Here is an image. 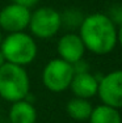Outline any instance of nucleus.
<instances>
[{
  "label": "nucleus",
  "instance_id": "1",
  "mask_svg": "<svg viewBox=\"0 0 122 123\" xmlns=\"http://www.w3.org/2000/svg\"><path fill=\"white\" fill-rule=\"evenodd\" d=\"M79 37L85 49L93 54L105 55L113 51L117 45V25L106 14L93 13L81 21Z\"/></svg>",
  "mask_w": 122,
  "mask_h": 123
},
{
  "label": "nucleus",
  "instance_id": "2",
  "mask_svg": "<svg viewBox=\"0 0 122 123\" xmlns=\"http://www.w3.org/2000/svg\"><path fill=\"white\" fill-rule=\"evenodd\" d=\"M0 51L3 52L8 63L24 67L36 59L37 43L29 34L24 31L9 33L5 38H3Z\"/></svg>",
  "mask_w": 122,
  "mask_h": 123
},
{
  "label": "nucleus",
  "instance_id": "3",
  "mask_svg": "<svg viewBox=\"0 0 122 123\" xmlns=\"http://www.w3.org/2000/svg\"><path fill=\"white\" fill-rule=\"evenodd\" d=\"M29 76L24 67L5 63L0 67V96L9 102L24 99L29 93Z\"/></svg>",
  "mask_w": 122,
  "mask_h": 123
},
{
  "label": "nucleus",
  "instance_id": "4",
  "mask_svg": "<svg viewBox=\"0 0 122 123\" xmlns=\"http://www.w3.org/2000/svg\"><path fill=\"white\" fill-rule=\"evenodd\" d=\"M74 77L72 64L64 62L60 58L51 59L45 66L42 72L43 85L51 92H63L70 88L71 80Z\"/></svg>",
  "mask_w": 122,
  "mask_h": 123
},
{
  "label": "nucleus",
  "instance_id": "5",
  "mask_svg": "<svg viewBox=\"0 0 122 123\" xmlns=\"http://www.w3.org/2000/svg\"><path fill=\"white\" fill-rule=\"evenodd\" d=\"M60 14L54 8L43 7L37 9L34 13L30 14L29 28L32 33L38 38H51L58 33L62 18Z\"/></svg>",
  "mask_w": 122,
  "mask_h": 123
},
{
  "label": "nucleus",
  "instance_id": "6",
  "mask_svg": "<svg viewBox=\"0 0 122 123\" xmlns=\"http://www.w3.org/2000/svg\"><path fill=\"white\" fill-rule=\"evenodd\" d=\"M97 94L103 105L120 109L122 106V72L113 71L98 80Z\"/></svg>",
  "mask_w": 122,
  "mask_h": 123
},
{
  "label": "nucleus",
  "instance_id": "7",
  "mask_svg": "<svg viewBox=\"0 0 122 123\" xmlns=\"http://www.w3.org/2000/svg\"><path fill=\"white\" fill-rule=\"evenodd\" d=\"M30 14V11L26 7L16 3L9 4L0 11V26L8 33L24 31L29 26Z\"/></svg>",
  "mask_w": 122,
  "mask_h": 123
},
{
  "label": "nucleus",
  "instance_id": "8",
  "mask_svg": "<svg viewBox=\"0 0 122 123\" xmlns=\"http://www.w3.org/2000/svg\"><path fill=\"white\" fill-rule=\"evenodd\" d=\"M57 49L59 58L70 64L83 59V55L85 52V46L81 38L74 33H68L60 38Z\"/></svg>",
  "mask_w": 122,
  "mask_h": 123
},
{
  "label": "nucleus",
  "instance_id": "9",
  "mask_svg": "<svg viewBox=\"0 0 122 123\" xmlns=\"http://www.w3.org/2000/svg\"><path fill=\"white\" fill-rule=\"evenodd\" d=\"M98 79L89 72L74 74L70 88L72 89L74 94L79 98H91L97 94Z\"/></svg>",
  "mask_w": 122,
  "mask_h": 123
},
{
  "label": "nucleus",
  "instance_id": "10",
  "mask_svg": "<svg viewBox=\"0 0 122 123\" xmlns=\"http://www.w3.org/2000/svg\"><path fill=\"white\" fill-rule=\"evenodd\" d=\"M11 123H36L37 110L32 102L26 99H20L13 102L9 110Z\"/></svg>",
  "mask_w": 122,
  "mask_h": 123
},
{
  "label": "nucleus",
  "instance_id": "11",
  "mask_svg": "<svg viewBox=\"0 0 122 123\" xmlns=\"http://www.w3.org/2000/svg\"><path fill=\"white\" fill-rule=\"evenodd\" d=\"M92 105L88 102V99L85 98H72L70 99L66 105V110L67 114L71 117L72 119H76V121H85L89 118L92 113Z\"/></svg>",
  "mask_w": 122,
  "mask_h": 123
},
{
  "label": "nucleus",
  "instance_id": "12",
  "mask_svg": "<svg viewBox=\"0 0 122 123\" xmlns=\"http://www.w3.org/2000/svg\"><path fill=\"white\" fill-rule=\"evenodd\" d=\"M88 119L91 123H121V115L118 109L106 105H100L92 109Z\"/></svg>",
  "mask_w": 122,
  "mask_h": 123
},
{
  "label": "nucleus",
  "instance_id": "13",
  "mask_svg": "<svg viewBox=\"0 0 122 123\" xmlns=\"http://www.w3.org/2000/svg\"><path fill=\"white\" fill-rule=\"evenodd\" d=\"M39 0H13V3L19 5H22V7H26V8H30L33 5H36Z\"/></svg>",
  "mask_w": 122,
  "mask_h": 123
},
{
  "label": "nucleus",
  "instance_id": "14",
  "mask_svg": "<svg viewBox=\"0 0 122 123\" xmlns=\"http://www.w3.org/2000/svg\"><path fill=\"white\" fill-rule=\"evenodd\" d=\"M7 63V60H5V58H4V55H3V52L0 51V67L3 66V64H5Z\"/></svg>",
  "mask_w": 122,
  "mask_h": 123
},
{
  "label": "nucleus",
  "instance_id": "15",
  "mask_svg": "<svg viewBox=\"0 0 122 123\" xmlns=\"http://www.w3.org/2000/svg\"><path fill=\"white\" fill-rule=\"evenodd\" d=\"M1 41H3V36H1V31H0V45H1Z\"/></svg>",
  "mask_w": 122,
  "mask_h": 123
}]
</instances>
